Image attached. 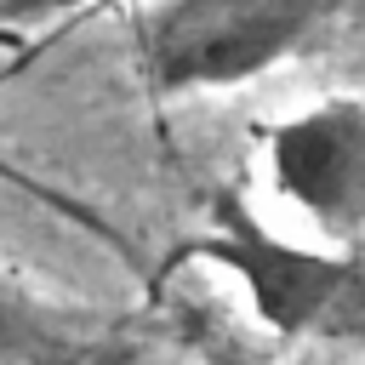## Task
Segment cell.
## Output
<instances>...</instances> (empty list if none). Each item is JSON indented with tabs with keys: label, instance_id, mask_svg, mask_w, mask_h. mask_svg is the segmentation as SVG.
I'll use <instances>...</instances> for the list:
<instances>
[{
	"label": "cell",
	"instance_id": "5b68a950",
	"mask_svg": "<svg viewBox=\"0 0 365 365\" xmlns=\"http://www.w3.org/2000/svg\"><path fill=\"white\" fill-rule=\"evenodd\" d=\"M74 6H91V0H0V17H6V23H34V17L74 11Z\"/></svg>",
	"mask_w": 365,
	"mask_h": 365
},
{
	"label": "cell",
	"instance_id": "6da1fadb",
	"mask_svg": "<svg viewBox=\"0 0 365 365\" xmlns=\"http://www.w3.org/2000/svg\"><path fill=\"white\" fill-rule=\"evenodd\" d=\"M182 257L228 274L257 325L274 336H359L365 331V257L342 245H302L257 217L234 188L211 200V222Z\"/></svg>",
	"mask_w": 365,
	"mask_h": 365
},
{
	"label": "cell",
	"instance_id": "7a4b0ae2",
	"mask_svg": "<svg viewBox=\"0 0 365 365\" xmlns=\"http://www.w3.org/2000/svg\"><path fill=\"white\" fill-rule=\"evenodd\" d=\"M348 0H154L137 17V63L154 97L245 86L297 57Z\"/></svg>",
	"mask_w": 365,
	"mask_h": 365
},
{
	"label": "cell",
	"instance_id": "3957f363",
	"mask_svg": "<svg viewBox=\"0 0 365 365\" xmlns=\"http://www.w3.org/2000/svg\"><path fill=\"white\" fill-rule=\"evenodd\" d=\"M274 194L342 251L365 240V97H319L302 114L262 125Z\"/></svg>",
	"mask_w": 365,
	"mask_h": 365
},
{
	"label": "cell",
	"instance_id": "277c9868",
	"mask_svg": "<svg viewBox=\"0 0 365 365\" xmlns=\"http://www.w3.org/2000/svg\"><path fill=\"white\" fill-rule=\"evenodd\" d=\"M114 354L120 342L97 325V314L46 297L0 262V365H103Z\"/></svg>",
	"mask_w": 365,
	"mask_h": 365
}]
</instances>
